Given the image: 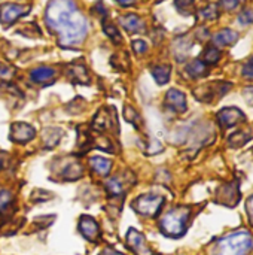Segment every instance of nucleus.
Listing matches in <instances>:
<instances>
[{"mask_svg":"<svg viewBox=\"0 0 253 255\" xmlns=\"http://www.w3.org/2000/svg\"><path fill=\"white\" fill-rule=\"evenodd\" d=\"M206 70H207L206 63H204V61H201V60H194V61H192V63H189V64H188V67H186V72H188L191 76H194V78L203 76V75L206 73Z\"/></svg>","mask_w":253,"mask_h":255,"instance_id":"obj_16","label":"nucleus"},{"mask_svg":"<svg viewBox=\"0 0 253 255\" xmlns=\"http://www.w3.org/2000/svg\"><path fill=\"white\" fill-rule=\"evenodd\" d=\"M239 21L243 24V25H249L253 22V10L252 9H246L240 13L239 16Z\"/></svg>","mask_w":253,"mask_h":255,"instance_id":"obj_22","label":"nucleus"},{"mask_svg":"<svg viewBox=\"0 0 253 255\" xmlns=\"http://www.w3.org/2000/svg\"><path fill=\"white\" fill-rule=\"evenodd\" d=\"M54 76H55L54 69H51V67H45V66L37 67V69H34V70L31 72V79H33L34 82H37V84L48 82V81H49V79H52Z\"/></svg>","mask_w":253,"mask_h":255,"instance_id":"obj_13","label":"nucleus"},{"mask_svg":"<svg viewBox=\"0 0 253 255\" xmlns=\"http://www.w3.org/2000/svg\"><path fill=\"white\" fill-rule=\"evenodd\" d=\"M245 120V114L237 108H225L218 112V121L224 128H230Z\"/></svg>","mask_w":253,"mask_h":255,"instance_id":"obj_6","label":"nucleus"},{"mask_svg":"<svg viewBox=\"0 0 253 255\" xmlns=\"http://www.w3.org/2000/svg\"><path fill=\"white\" fill-rule=\"evenodd\" d=\"M104 31H106L112 39H113V42H119V40H121V36H119L118 30H116L113 25H110V24H109V25H107V24H104Z\"/></svg>","mask_w":253,"mask_h":255,"instance_id":"obj_23","label":"nucleus"},{"mask_svg":"<svg viewBox=\"0 0 253 255\" xmlns=\"http://www.w3.org/2000/svg\"><path fill=\"white\" fill-rule=\"evenodd\" d=\"M79 229H81L82 235L88 241H91V242L97 241L100 230H98V224H97V221L94 218H91V217H82L81 218V223H79Z\"/></svg>","mask_w":253,"mask_h":255,"instance_id":"obj_10","label":"nucleus"},{"mask_svg":"<svg viewBox=\"0 0 253 255\" xmlns=\"http://www.w3.org/2000/svg\"><path fill=\"white\" fill-rule=\"evenodd\" d=\"M133 48H134V51H136L137 54H142V52L146 51V43H145L143 40H134V42H133Z\"/></svg>","mask_w":253,"mask_h":255,"instance_id":"obj_26","label":"nucleus"},{"mask_svg":"<svg viewBox=\"0 0 253 255\" xmlns=\"http://www.w3.org/2000/svg\"><path fill=\"white\" fill-rule=\"evenodd\" d=\"M239 3H240L239 0H221L219 1L221 7L225 10H234L236 7H239Z\"/></svg>","mask_w":253,"mask_h":255,"instance_id":"obj_24","label":"nucleus"},{"mask_svg":"<svg viewBox=\"0 0 253 255\" xmlns=\"http://www.w3.org/2000/svg\"><path fill=\"white\" fill-rule=\"evenodd\" d=\"M252 250V235L246 230H239L222 238L216 244L213 255H248Z\"/></svg>","mask_w":253,"mask_h":255,"instance_id":"obj_2","label":"nucleus"},{"mask_svg":"<svg viewBox=\"0 0 253 255\" xmlns=\"http://www.w3.org/2000/svg\"><path fill=\"white\" fill-rule=\"evenodd\" d=\"M107 190L112 196H119L124 190L122 181H119V178H113L107 182Z\"/></svg>","mask_w":253,"mask_h":255,"instance_id":"obj_19","label":"nucleus"},{"mask_svg":"<svg viewBox=\"0 0 253 255\" xmlns=\"http://www.w3.org/2000/svg\"><path fill=\"white\" fill-rule=\"evenodd\" d=\"M243 76L246 78H253V57H251L246 64L243 66Z\"/></svg>","mask_w":253,"mask_h":255,"instance_id":"obj_25","label":"nucleus"},{"mask_svg":"<svg viewBox=\"0 0 253 255\" xmlns=\"http://www.w3.org/2000/svg\"><path fill=\"white\" fill-rule=\"evenodd\" d=\"M164 205V199L157 194H145L134 200L133 208L137 214L145 217H155Z\"/></svg>","mask_w":253,"mask_h":255,"instance_id":"obj_4","label":"nucleus"},{"mask_svg":"<svg viewBox=\"0 0 253 255\" xmlns=\"http://www.w3.org/2000/svg\"><path fill=\"white\" fill-rule=\"evenodd\" d=\"M1 166H3V161L0 160V169H1Z\"/></svg>","mask_w":253,"mask_h":255,"instance_id":"obj_33","label":"nucleus"},{"mask_svg":"<svg viewBox=\"0 0 253 255\" xmlns=\"http://www.w3.org/2000/svg\"><path fill=\"white\" fill-rule=\"evenodd\" d=\"M106 255H121V254H118V253H113V251H107V253H106Z\"/></svg>","mask_w":253,"mask_h":255,"instance_id":"obj_32","label":"nucleus"},{"mask_svg":"<svg viewBox=\"0 0 253 255\" xmlns=\"http://www.w3.org/2000/svg\"><path fill=\"white\" fill-rule=\"evenodd\" d=\"M72 70H75V76H73L75 82H88L86 70H85L84 66H73Z\"/></svg>","mask_w":253,"mask_h":255,"instance_id":"obj_20","label":"nucleus"},{"mask_svg":"<svg viewBox=\"0 0 253 255\" xmlns=\"http://www.w3.org/2000/svg\"><path fill=\"white\" fill-rule=\"evenodd\" d=\"M127 242H128L130 248L134 251L136 255H152V251L146 245V241H145L143 235L139 233L137 230H130L128 232Z\"/></svg>","mask_w":253,"mask_h":255,"instance_id":"obj_7","label":"nucleus"},{"mask_svg":"<svg viewBox=\"0 0 253 255\" xmlns=\"http://www.w3.org/2000/svg\"><path fill=\"white\" fill-rule=\"evenodd\" d=\"M201 15H203L204 18H215V16L218 15V12H216L215 6H209V7H206V9L201 12Z\"/></svg>","mask_w":253,"mask_h":255,"instance_id":"obj_27","label":"nucleus"},{"mask_svg":"<svg viewBox=\"0 0 253 255\" xmlns=\"http://www.w3.org/2000/svg\"><path fill=\"white\" fill-rule=\"evenodd\" d=\"M219 58H221V52H219L218 48L209 46V48L206 49V52H204V60H206V63L215 64V63L219 61Z\"/></svg>","mask_w":253,"mask_h":255,"instance_id":"obj_18","label":"nucleus"},{"mask_svg":"<svg viewBox=\"0 0 253 255\" xmlns=\"http://www.w3.org/2000/svg\"><path fill=\"white\" fill-rule=\"evenodd\" d=\"M12 76V69H7L6 66L0 67V78H9Z\"/></svg>","mask_w":253,"mask_h":255,"instance_id":"obj_29","label":"nucleus"},{"mask_svg":"<svg viewBox=\"0 0 253 255\" xmlns=\"http://www.w3.org/2000/svg\"><path fill=\"white\" fill-rule=\"evenodd\" d=\"M246 211H248V215H249V220L253 224V196L248 199V203H246Z\"/></svg>","mask_w":253,"mask_h":255,"instance_id":"obj_28","label":"nucleus"},{"mask_svg":"<svg viewBox=\"0 0 253 255\" xmlns=\"http://www.w3.org/2000/svg\"><path fill=\"white\" fill-rule=\"evenodd\" d=\"M188 218H189V208H176V209H171L170 212H167L163 217V220L160 223L161 232L166 236L179 238L186 230Z\"/></svg>","mask_w":253,"mask_h":255,"instance_id":"obj_3","label":"nucleus"},{"mask_svg":"<svg viewBox=\"0 0 253 255\" xmlns=\"http://www.w3.org/2000/svg\"><path fill=\"white\" fill-rule=\"evenodd\" d=\"M191 3H192V0H176V4H177L179 9H183L186 6H191Z\"/></svg>","mask_w":253,"mask_h":255,"instance_id":"obj_30","label":"nucleus"},{"mask_svg":"<svg viewBox=\"0 0 253 255\" xmlns=\"http://www.w3.org/2000/svg\"><path fill=\"white\" fill-rule=\"evenodd\" d=\"M170 70H171L170 66L163 64V66L154 67V69H152V75H154L155 81H157L160 85H164V84L169 82V79H170Z\"/></svg>","mask_w":253,"mask_h":255,"instance_id":"obj_15","label":"nucleus"},{"mask_svg":"<svg viewBox=\"0 0 253 255\" xmlns=\"http://www.w3.org/2000/svg\"><path fill=\"white\" fill-rule=\"evenodd\" d=\"M118 3H121L122 6H130V4H133L134 3V0H116Z\"/></svg>","mask_w":253,"mask_h":255,"instance_id":"obj_31","label":"nucleus"},{"mask_svg":"<svg viewBox=\"0 0 253 255\" xmlns=\"http://www.w3.org/2000/svg\"><path fill=\"white\" fill-rule=\"evenodd\" d=\"M249 139H251V134H246L245 131H237V133H234V134L230 136L228 142H230L231 146H242V145L246 143Z\"/></svg>","mask_w":253,"mask_h":255,"instance_id":"obj_17","label":"nucleus"},{"mask_svg":"<svg viewBox=\"0 0 253 255\" xmlns=\"http://www.w3.org/2000/svg\"><path fill=\"white\" fill-rule=\"evenodd\" d=\"M46 24L52 28L63 46L79 45L88 31V22L73 0H51L45 15Z\"/></svg>","mask_w":253,"mask_h":255,"instance_id":"obj_1","label":"nucleus"},{"mask_svg":"<svg viewBox=\"0 0 253 255\" xmlns=\"http://www.w3.org/2000/svg\"><path fill=\"white\" fill-rule=\"evenodd\" d=\"M166 103L169 105L170 109L176 112H185L186 111V97L182 91L173 88L167 93L166 96Z\"/></svg>","mask_w":253,"mask_h":255,"instance_id":"obj_9","label":"nucleus"},{"mask_svg":"<svg viewBox=\"0 0 253 255\" xmlns=\"http://www.w3.org/2000/svg\"><path fill=\"white\" fill-rule=\"evenodd\" d=\"M237 39H239V34H237L234 30H231V28H224V30L218 31V33L213 36V43L218 45V46H227V45L234 43Z\"/></svg>","mask_w":253,"mask_h":255,"instance_id":"obj_11","label":"nucleus"},{"mask_svg":"<svg viewBox=\"0 0 253 255\" xmlns=\"http://www.w3.org/2000/svg\"><path fill=\"white\" fill-rule=\"evenodd\" d=\"M89 163H91V167H92L98 175H107V173L110 172L112 163H110L109 160L103 158V157H92V158L89 160Z\"/></svg>","mask_w":253,"mask_h":255,"instance_id":"obj_14","label":"nucleus"},{"mask_svg":"<svg viewBox=\"0 0 253 255\" xmlns=\"http://www.w3.org/2000/svg\"><path fill=\"white\" fill-rule=\"evenodd\" d=\"M10 194L4 190L0 191V212H4L7 209V206L10 205Z\"/></svg>","mask_w":253,"mask_h":255,"instance_id":"obj_21","label":"nucleus"},{"mask_svg":"<svg viewBox=\"0 0 253 255\" xmlns=\"http://www.w3.org/2000/svg\"><path fill=\"white\" fill-rule=\"evenodd\" d=\"M30 10L28 6H22V4H15V3H6L0 7V22H3L4 25L12 24L13 21H16L19 16L25 15Z\"/></svg>","mask_w":253,"mask_h":255,"instance_id":"obj_5","label":"nucleus"},{"mask_svg":"<svg viewBox=\"0 0 253 255\" xmlns=\"http://www.w3.org/2000/svg\"><path fill=\"white\" fill-rule=\"evenodd\" d=\"M121 24H122V27H124L125 30L131 31V33H139V31H142L143 27H145L143 21H142L137 15H133V13H128V15L122 16V18H121Z\"/></svg>","mask_w":253,"mask_h":255,"instance_id":"obj_12","label":"nucleus"},{"mask_svg":"<svg viewBox=\"0 0 253 255\" xmlns=\"http://www.w3.org/2000/svg\"><path fill=\"white\" fill-rule=\"evenodd\" d=\"M34 128L28 124L24 123H16L12 126V133H10V139L15 142H28L34 137Z\"/></svg>","mask_w":253,"mask_h":255,"instance_id":"obj_8","label":"nucleus"}]
</instances>
